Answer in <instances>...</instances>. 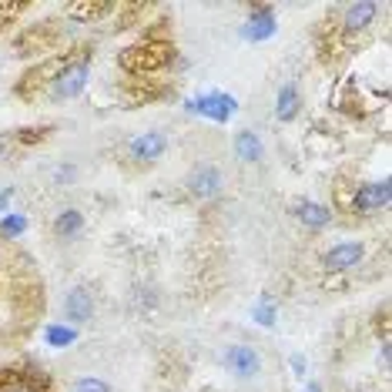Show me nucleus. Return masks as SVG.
<instances>
[{"label":"nucleus","mask_w":392,"mask_h":392,"mask_svg":"<svg viewBox=\"0 0 392 392\" xmlns=\"http://www.w3.org/2000/svg\"><path fill=\"white\" fill-rule=\"evenodd\" d=\"M77 57H74V51L71 54H51L44 64H38V67H31L27 74L20 77V84H17V94L20 97H34L38 91H44L47 84H54L57 81V74L67 67V64H74Z\"/></svg>","instance_id":"f257e3e1"},{"label":"nucleus","mask_w":392,"mask_h":392,"mask_svg":"<svg viewBox=\"0 0 392 392\" xmlns=\"http://www.w3.org/2000/svg\"><path fill=\"white\" fill-rule=\"evenodd\" d=\"M171 47L168 44H141V47H131L121 54V67H128L134 74H154L161 67L171 64Z\"/></svg>","instance_id":"f03ea898"},{"label":"nucleus","mask_w":392,"mask_h":392,"mask_svg":"<svg viewBox=\"0 0 392 392\" xmlns=\"http://www.w3.org/2000/svg\"><path fill=\"white\" fill-rule=\"evenodd\" d=\"M224 369H228V373H235L238 379H252V375L261 373V355L255 352L252 345L235 342V345H228V349H224Z\"/></svg>","instance_id":"7ed1b4c3"},{"label":"nucleus","mask_w":392,"mask_h":392,"mask_svg":"<svg viewBox=\"0 0 392 392\" xmlns=\"http://www.w3.org/2000/svg\"><path fill=\"white\" fill-rule=\"evenodd\" d=\"M84 81H88V60L84 57H77L74 64H67L57 81L51 84V97L54 101H67V97H74V94L84 91Z\"/></svg>","instance_id":"20e7f679"},{"label":"nucleus","mask_w":392,"mask_h":392,"mask_svg":"<svg viewBox=\"0 0 392 392\" xmlns=\"http://www.w3.org/2000/svg\"><path fill=\"white\" fill-rule=\"evenodd\" d=\"M188 111L191 114H205V117H211V121H218V124H224L228 117H231V111H235V97L231 94H205V97H195V101H188Z\"/></svg>","instance_id":"39448f33"},{"label":"nucleus","mask_w":392,"mask_h":392,"mask_svg":"<svg viewBox=\"0 0 392 392\" xmlns=\"http://www.w3.org/2000/svg\"><path fill=\"white\" fill-rule=\"evenodd\" d=\"M392 202V185L382 178V181H375V185H362L355 191L352 205L359 215H369V211H379V208H386Z\"/></svg>","instance_id":"423d86ee"},{"label":"nucleus","mask_w":392,"mask_h":392,"mask_svg":"<svg viewBox=\"0 0 392 392\" xmlns=\"http://www.w3.org/2000/svg\"><path fill=\"white\" fill-rule=\"evenodd\" d=\"M165 134L161 131H148V134H138L134 141L128 145V154L138 161V165H148V161H154V158H161L165 154Z\"/></svg>","instance_id":"0eeeda50"},{"label":"nucleus","mask_w":392,"mask_h":392,"mask_svg":"<svg viewBox=\"0 0 392 392\" xmlns=\"http://www.w3.org/2000/svg\"><path fill=\"white\" fill-rule=\"evenodd\" d=\"M362 255H366V248H362L359 242H342V245H336L332 252H325L322 268H325V272H345V268L359 265Z\"/></svg>","instance_id":"6e6552de"},{"label":"nucleus","mask_w":392,"mask_h":392,"mask_svg":"<svg viewBox=\"0 0 392 392\" xmlns=\"http://www.w3.org/2000/svg\"><path fill=\"white\" fill-rule=\"evenodd\" d=\"M188 191H191L195 198H215V195L222 191V171L215 168V165L195 168L191 178H188Z\"/></svg>","instance_id":"1a4fd4ad"},{"label":"nucleus","mask_w":392,"mask_h":392,"mask_svg":"<svg viewBox=\"0 0 392 392\" xmlns=\"http://www.w3.org/2000/svg\"><path fill=\"white\" fill-rule=\"evenodd\" d=\"M51 44H54V31L47 24H38V27L24 31L17 38V51L20 54H38V51H47Z\"/></svg>","instance_id":"9d476101"},{"label":"nucleus","mask_w":392,"mask_h":392,"mask_svg":"<svg viewBox=\"0 0 392 392\" xmlns=\"http://www.w3.org/2000/svg\"><path fill=\"white\" fill-rule=\"evenodd\" d=\"M64 316L74 318V322H88L94 316V299L88 288H71L67 299H64Z\"/></svg>","instance_id":"9b49d317"},{"label":"nucleus","mask_w":392,"mask_h":392,"mask_svg":"<svg viewBox=\"0 0 392 392\" xmlns=\"http://www.w3.org/2000/svg\"><path fill=\"white\" fill-rule=\"evenodd\" d=\"M252 14L255 17L248 20V27H245V38L248 40H265L275 34V20H272V7H252Z\"/></svg>","instance_id":"f8f14e48"},{"label":"nucleus","mask_w":392,"mask_h":392,"mask_svg":"<svg viewBox=\"0 0 392 392\" xmlns=\"http://www.w3.org/2000/svg\"><path fill=\"white\" fill-rule=\"evenodd\" d=\"M292 215H295L302 224H309V228H325V224L332 222V211L316 205V202H295Z\"/></svg>","instance_id":"ddd939ff"},{"label":"nucleus","mask_w":392,"mask_h":392,"mask_svg":"<svg viewBox=\"0 0 392 392\" xmlns=\"http://www.w3.org/2000/svg\"><path fill=\"white\" fill-rule=\"evenodd\" d=\"M375 14H379V7L375 3H352L349 10H345V20H342V27L345 31H366L369 24L375 20Z\"/></svg>","instance_id":"4468645a"},{"label":"nucleus","mask_w":392,"mask_h":392,"mask_svg":"<svg viewBox=\"0 0 392 392\" xmlns=\"http://www.w3.org/2000/svg\"><path fill=\"white\" fill-rule=\"evenodd\" d=\"M299 104H302L299 88H295V84H285V88L279 91V104H275V117H279V121H292V117L299 114Z\"/></svg>","instance_id":"2eb2a0df"},{"label":"nucleus","mask_w":392,"mask_h":392,"mask_svg":"<svg viewBox=\"0 0 392 392\" xmlns=\"http://www.w3.org/2000/svg\"><path fill=\"white\" fill-rule=\"evenodd\" d=\"M235 154L242 161H261V138L255 131H238L235 134Z\"/></svg>","instance_id":"dca6fc26"},{"label":"nucleus","mask_w":392,"mask_h":392,"mask_svg":"<svg viewBox=\"0 0 392 392\" xmlns=\"http://www.w3.org/2000/svg\"><path fill=\"white\" fill-rule=\"evenodd\" d=\"M81 228H84V215H81V211H74V208L60 211V215H57V222H54V231L60 235V238H74Z\"/></svg>","instance_id":"f3484780"},{"label":"nucleus","mask_w":392,"mask_h":392,"mask_svg":"<svg viewBox=\"0 0 392 392\" xmlns=\"http://www.w3.org/2000/svg\"><path fill=\"white\" fill-rule=\"evenodd\" d=\"M111 10V3H71L67 14L74 20H94V17H104Z\"/></svg>","instance_id":"a211bd4d"},{"label":"nucleus","mask_w":392,"mask_h":392,"mask_svg":"<svg viewBox=\"0 0 392 392\" xmlns=\"http://www.w3.org/2000/svg\"><path fill=\"white\" fill-rule=\"evenodd\" d=\"M44 338H47V345H54V349H64V345H71V342L77 338V332H74V329H67V325H47Z\"/></svg>","instance_id":"6ab92c4d"},{"label":"nucleus","mask_w":392,"mask_h":392,"mask_svg":"<svg viewBox=\"0 0 392 392\" xmlns=\"http://www.w3.org/2000/svg\"><path fill=\"white\" fill-rule=\"evenodd\" d=\"M0 392H40V389L24 375H7V379H0Z\"/></svg>","instance_id":"aec40b11"},{"label":"nucleus","mask_w":392,"mask_h":392,"mask_svg":"<svg viewBox=\"0 0 392 392\" xmlns=\"http://www.w3.org/2000/svg\"><path fill=\"white\" fill-rule=\"evenodd\" d=\"M24 228H27V218H24V215H7V218L0 222V231H3V235H20Z\"/></svg>","instance_id":"412c9836"},{"label":"nucleus","mask_w":392,"mask_h":392,"mask_svg":"<svg viewBox=\"0 0 392 392\" xmlns=\"http://www.w3.org/2000/svg\"><path fill=\"white\" fill-rule=\"evenodd\" d=\"M255 322H259V325H265V329H272V325H275V309H272V302H268V299H265L259 309H255Z\"/></svg>","instance_id":"4be33fe9"},{"label":"nucleus","mask_w":392,"mask_h":392,"mask_svg":"<svg viewBox=\"0 0 392 392\" xmlns=\"http://www.w3.org/2000/svg\"><path fill=\"white\" fill-rule=\"evenodd\" d=\"M51 134V128H27V131H17V141L20 145H38Z\"/></svg>","instance_id":"5701e85b"},{"label":"nucleus","mask_w":392,"mask_h":392,"mask_svg":"<svg viewBox=\"0 0 392 392\" xmlns=\"http://www.w3.org/2000/svg\"><path fill=\"white\" fill-rule=\"evenodd\" d=\"M74 392H111V389H108L101 379H77Z\"/></svg>","instance_id":"b1692460"},{"label":"nucleus","mask_w":392,"mask_h":392,"mask_svg":"<svg viewBox=\"0 0 392 392\" xmlns=\"http://www.w3.org/2000/svg\"><path fill=\"white\" fill-rule=\"evenodd\" d=\"M71 178H74V168H71V165H64V168H57V174H54V181H57V185H67Z\"/></svg>","instance_id":"393cba45"},{"label":"nucleus","mask_w":392,"mask_h":392,"mask_svg":"<svg viewBox=\"0 0 392 392\" xmlns=\"http://www.w3.org/2000/svg\"><path fill=\"white\" fill-rule=\"evenodd\" d=\"M10 198H14V188H7V191H0V211L7 208V202H10Z\"/></svg>","instance_id":"a878e982"},{"label":"nucleus","mask_w":392,"mask_h":392,"mask_svg":"<svg viewBox=\"0 0 392 392\" xmlns=\"http://www.w3.org/2000/svg\"><path fill=\"white\" fill-rule=\"evenodd\" d=\"M292 366H295V373H305V359H302V355H295V359H292Z\"/></svg>","instance_id":"bb28decb"},{"label":"nucleus","mask_w":392,"mask_h":392,"mask_svg":"<svg viewBox=\"0 0 392 392\" xmlns=\"http://www.w3.org/2000/svg\"><path fill=\"white\" fill-rule=\"evenodd\" d=\"M0 158H3V138H0Z\"/></svg>","instance_id":"cd10ccee"}]
</instances>
